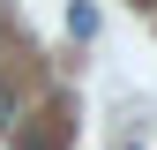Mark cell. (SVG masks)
<instances>
[{
  "mask_svg": "<svg viewBox=\"0 0 157 150\" xmlns=\"http://www.w3.org/2000/svg\"><path fill=\"white\" fill-rule=\"evenodd\" d=\"M8 128H15V90L0 83V135H8Z\"/></svg>",
  "mask_w": 157,
  "mask_h": 150,
  "instance_id": "6da1fadb",
  "label": "cell"
},
{
  "mask_svg": "<svg viewBox=\"0 0 157 150\" xmlns=\"http://www.w3.org/2000/svg\"><path fill=\"white\" fill-rule=\"evenodd\" d=\"M142 8H150V0H142Z\"/></svg>",
  "mask_w": 157,
  "mask_h": 150,
  "instance_id": "7a4b0ae2",
  "label": "cell"
}]
</instances>
